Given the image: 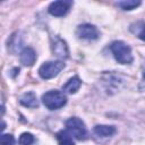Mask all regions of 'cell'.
Listing matches in <instances>:
<instances>
[{"label":"cell","mask_w":145,"mask_h":145,"mask_svg":"<svg viewBox=\"0 0 145 145\" xmlns=\"http://www.w3.org/2000/svg\"><path fill=\"white\" fill-rule=\"evenodd\" d=\"M110 49L112 51V54L114 57V59L122 65H128L131 63L134 58H133V53H131V49L128 44H126L122 41H114L111 45Z\"/></svg>","instance_id":"6da1fadb"},{"label":"cell","mask_w":145,"mask_h":145,"mask_svg":"<svg viewBox=\"0 0 145 145\" xmlns=\"http://www.w3.org/2000/svg\"><path fill=\"white\" fill-rule=\"evenodd\" d=\"M42 102L49 110H58L67 103V97L63 92L52 89L42 95Z\"/></svg>","instance_id":"7a4b0ae2"},{"label":"cell","mask_w":145,"mask_h":145,"mask_svg":"<svg viewBox=\"0 0 145 145\" xmlns=\"http://www.w3.org/2000/svg\"><path fill=\"white\" fill-rule=\"evenodd\" d=\"M63 68H65L63 61H60V60L48 61V62H44L39 68V75L43 79H51V78L56 77Z\"/></svg>","instance_id":"3957f363"},{"label":"cell","mask_w":145,"mask_h":145,"mask_svg":"<svg viewBox=\"0 0 145 145\" xmlns=\"http://www.w3.org/2000/svg\"><path fill=\"white\" fill-rule=\"evenodd\" d=\"M66 129L71 134V136H74L78 140L85 139L87 136V131H86L84 122L77 117L69 118L66 121Z\"/></svg>","instance_id":"277c9868"},{"label":"cell","mask_w":145,"mask_h":145,"mask_svg":"<svg viewBox=\"0 0 145 145\" xmlns=\"http://www.w3.org/2000/svg\"><path fill=\"white\" fill-rule=\"evenodd\" d=\"M76 34L79 39L87 40V41L97 40L99 36H100L99 29L92 24H82V25H79L76 29Z\"/></svg>","instance_id":"5b68a950"},{"label":"cell","mask_w":145,"mask_h":145,"mask_svg":"<svg viewBox=\"0 0 145 145\" xmlns=\"http://www.w3.org/2000/svg\"><path fill=\"white\" fill-rule=\"evenodd\" d=\"M71 6H72V2L71 1H63V0L53 1V2L50 3V6L48 8V11L52 16L62 17V16L67 15V12L69 11V9H70Z\"/></svg>","instance_id":"8992f818"},{"label":"cell","mask_w":145,"mask_h":145,"mask_svg":"<svg viewBox=\"0 0 145 145\" xmlns=\"http://www.w3.org/2000/svg\"><path fill=\"white\" fill-rule=\"evenodd\" d=\"M51 49L54 56H57L60 59H67L69 51L66 42L59 37V36H52L51 37Z\"/></svg>","instance_id":"52a82bcc"},{"label":"cell","mask_w":145,"mask_h":145,"mask_svg":"<svg viewBox=\"0 0 145 145\" xmlns=\"http://www.w3.org/2000/svg\"><path fill=\"white\" fill-rule=\"evenodd\" d=\"M36 60L35 51L32 48H24L20 52V62L24 66H32Z\"/></svg>","instance_id":"ba28073f"},{"label":"cell","mask_w":145,"mask_h":145,"mask_svg":"<svg viewBox=\"0 0 145 145\" xmlns=\"http://www.w3.org/2000/svg\"><path fill=\"white\" fill-rule=\"evenodd\" d=\"M80 85H82V80L79 79V77L74 76V77L69 78L68 82L62 86V91L68 93V94H75L79 89Z\"/></svg>","instance_id":"9c48e42d"},{"label":"cell","mask_w":145,"mask_h":145,"mask_svg":"<svg viewBox=\"0 0 145 145\" xmlns=\"http://www.w3.org/2000/svg\"><path fill=\"white\" fill-rule=\"evenodd\" d=\"M19 103L22 105H24V106H27V108H37L39 106V102H37L36 95L33 92L24 93L19 97Z\"/></svg>","instance_id":"30bf717a"},{"label":"cell","mask_w":145,"mask_h":145,"mask_svg":"<svg viewBox=\"0 0 145 145\" xmlns=\"http://www.w3.org/2000/svg\"><path fill=\"white\" fill-rule=\"evenodd\" d=\"M94 134L101 137H109L112 136L116 133V128L113 126H108V125H96L93 128Z\"/></svg>","instance_id":"8fae6325"},{"label":"cell","mask_w":145,"mask_h":145,"mask_svg":"<svg viewBox=\"0 0 145 145\" xmlns=\"http://www.w3.org/2000/svg\"><path fill=\"white\" fill-rule=\"evenodd\" d=\"M57 139L59 145H75L74 140H72V136L71 134L66 129V130H60L57 133Z\"/></svg>","instance_id":"7c38bea8"},{"label":"cell","mask_w":145,"mask_h":145,"mask_svg":"<svg viewBox=\"0 0 145 145\" xmlns=\"http://www.w3.org/2000/svg\"><path fill=\"white\" fill-rule=\"evenodd\" d=\"M139 5H140V1H135V0H125V1L117 2V6L123 10H133L137 8Z\"/></svg>","instance_id":"4fadbf2b"},{"label":"cell","mask_w":145,"mask_h":145,"mask_svg":"<svg viewBox=\"0 0 145 145\" xmlns=\"http://www.w3.org/2000/svg\"><path fill=\"white\" fill-rule=\"evenodd\" d=\"M34 140H35V138L31 133H23L18 139L20 145H32L34 143Z\"/></svg>","instance_id":"5bb4252c"},{"label":"cell","mask_w":145,"mask_h":145,"mask_svg":"<svg viewBox=\"0 0 145 145\" xmlns=\"http://www.w3.org/2000/svg\"><path fill=\"white\" fill-rule=\"evenodd\" d=\"M15 138L11 134H2L0 137V145H14Z\"/></svg>","instance_id":"9a60e30c"},{"label":"cell","mask_w":145,"mask_h":145,"mask_svg":"<svg viewBox=\"0 0 145 145\" xmlns=\"http://www.w3.org/2000/svg\"><path fill=\"white\" fill-rule=\"evenodd\" d=\"M138 36H139V39H140V40L145 41V26H143V28H142V29H140V32L138 33Z\"/></svg>","instance_id":"2e32d148"},{"label":"cell","mask_w":145,"mask_h":145,"mask_svg":"<svg viewBox=\"0 0 145 145\" xmlns=\"http://www.w3.org/2000/svg\"><path fill=\"white\" fill-rule=\"evenodd\" d=\"M143 76H144V78H145V62H144V65H143Z\"/></svg>","instance_id":"e0dca14e"}]
</instances>
